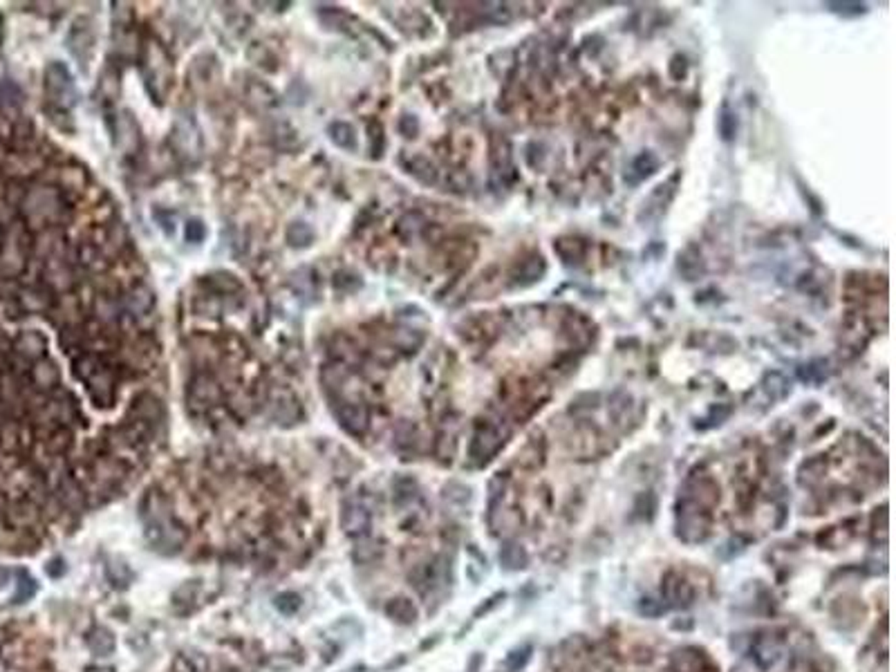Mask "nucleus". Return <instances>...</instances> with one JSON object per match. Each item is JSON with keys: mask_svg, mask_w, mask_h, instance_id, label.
Returning <instances> with one entry per match:
<instances>
[{"mask_svg": "<svg viewBox=\"0 0 896 672\" xmlns=\"http://www.w3.org/2000/svg\"><path fill=\"white\" fill-rule=\"evenodd\" d=\"M170 146L175 148V153H178L180 157L188 159V162H195V159L202 157V151H204L202 133H200L193 115H186V112L178 115V119H175V123H173V131H170Z\"/></svg>", "mask_w": 896, "mask_h": 672, "instance_id": "f257e3e1", "label": "nucleus"}, {"mask_svg": "<svg viewBox=\"0 0 896 672\" xmlns=\"http://www.w3.org/2000/svg\"><path fill=\"white\" fill-rule=\"evenodd\" d=\"M45 94L50 103L58 106L61 110H70L76 103V90L70 70L63 63L54 61L45 70Z\"/></svg>", "mask_w": 896, "mask_h": 672, "instance_id": "f03ea898", "label": "nucleus"}, {"mask_svg": "<svg viewBox=\"0 0 896 672\" xmlns=\"http://www.w3.org/2000/svg\"><path fill=\"white\" fill-rule=\"evenodd\" d=\"M370 522H372L370 509H367L363 502H359V500H345L343 502L341 526H343V531L347 536H355V538L365 536L367 529H370Z\"/></svg>", "mask_w": 896, "mask_h": 672, "instance_id": "7ed1b4c3", "label": "nucleus"}, {"mask_svg": "<svg viewBox=\"0 0 896 672\" xmlns=\"http://www.w3.org/2000/svg\"><path fill=\"white\" fill-rule=\"evenodd\" d=\"M334 412H336V419H339V424L347 430L350 435L361 437L365 430H367V426H370V412H367V408L363 404L336 402Z\"/></svg>", "mask_w": 896, "mask_h": 672, "instance_id": "20e7f679", "label": "nucleus"}, {"mask_svg": "<svg viewBox=\"0 0 896 672\" xmlns=\"http://www.w3.org/2000/svg\"><path fill=\"white\" fill-rule=\"evenodd\" d=\"M143 74H146V81H148L151 88H153V83H155V90H159V92H164L168 88V76H170L168 58L155 45L148 47L146 61H143ZM155 90H153V94H155Z\"/></svg>", "mask_w": 896, "mask_h": 672, "instance_id": "39448f33", "label": "nucleus"}, {"mask_svg": "<svg viewBox=\"0 0 896 672\" xmlns=\"http://www.w3.org/2000/svg\"><path fill=\"white\" fill-rule=\"evenodd\" d=\"M86 643H88V648L97 654V657H110L112 652H115V634H112L108 628H101V626H97V628H92L90 632H88V636H86Z\"/></svg>", "mask_w": 896, "mask_h": 672, "instance_id": "423d86ee", "label": "nucleus"}, {"mask_svg": "<svg viewBox=\"0 0 896 672\" xmlns=\"http://www.w3.org/2000/svg\"><path fill=\"white\" fill-rule=\"evenodd\" d=\"M327 133H330V139L334 141V146H339L343 151H350V153H355L359 148L357 131H355V126H350L347 121H334V123H330Z\"/></svg>", "mask_w": 896, "mask_h": 672, "instance_id": "0eeeda50", "label": "nucleus"}, {"mask_svg": "<svg viewBox=\"0 0 896 672\" xmlns=\"http://www.w3.org/2000/svg\"><path fill=\"white\" fill-rule=\"evenodd\" d=\"M314 238H316V233L307 222H294L292 227L287 229V243H290L292 247H298V249L310 247L314 243Z\"/></svg>", "mask_w": 896, "mask_h": 672, "instance_id": "6e6552de", "label": "nucleus"}, {"mask_svg": "<svg viewBox=\"0 0 896 672\" xmlns=\"http://www.w3.org/2000/svg\"><path fill=\"white\" fill-rule=\"evenodd\" d=\"M386 614L390 618L399 621V623H410V621H414V616H417V610H414V605L408 599H392L386 605Z\"/></svg>", "mask_w": 896, "mask_h": 672, "instance_id": "1a4fd4ad", "label": "nucleus"}, {"mask_svg": "<svg viewBox=\"0 0 896 672\" xmlns=\"http://www.w3.org/2000/svg\"><path fill=\"white\" fill-rule=\"evenodd\" d=\"M173 670L175 672H209V661H206V657L200 652L180 654Z\"/></svg>", "mask_w": 896, "mask_h": 672, "instance_id": "9d476101", "label": "nucleus"}, {"mask_svg": "<svg viewBox=\"0 0 896 672\" xmlns=\"http://www.w3.org/2000/svg\"><path fill=\"white\" fill-rule=\"evenodd\" d=\"M379 554H381V549L375 545L372 540H357V545L352 547V560H355L357 565H370V563H375V560L379 558Z\"/></svg>", "mask_w": 896, "mask_h": 672, "instance_id": "9b49d317", "label": "nucleus"}, {"mask_svg": "<svg viewBox=\"0 0 896 672\" xmlns=\"http://www.w3.org/2000/svg\"><path fill=\"white\" fill-rule=\"evenodd\" d=\"M679 271H681V274L688 280H695L701 274V271H703V267H701V255L695 253L693 249H686L683 253H679Z\"/></svg>", "mask_w": 896, "mask_h": 672, "instance_id": "f8f14e48", "label": "nucleus"}, {"mask_svg": "<svg viewBox=\"0 0 896 672\" xmlns=\"http://www.w3.org/2000/svg\"><path fill=\"white\" fill-rule=\"evenodd\" d=\"M500 560H502V565L509 567V569H520L526 563V554L518 545H506L500 551Z\"/></svg>", "mask_w": 896, "mask_h": 672, "instance_id": "ddd939ff", "label": "nucleus"}, {"mask_svg": "<svg viewBox=\"0 0 896 672\" xmlns=\"http://www.w3.org/2000/svg\"><path fill=\"white\" fill-rule=\"evenodd\" d=\"M300 605H302V601H300V596L296 594V591H282V594L276 596V607L282 614H296L300 610Z\"/></svg>", "mask_w": 896, "mask_h": 672, "instance_id": "4468645a", "label": "nucleus"}, {"mask_svg": "<svg viewBox=\"0 0 896 672\" xmlns=\"http://www.w3.org/2000/svg\"><path fill=\"white\" fill-rule=\"evenodd\" d=\"M410 173H412L417 180L426 182V184H433V182H435V168L430 166V164L426 162V159H422V157L412 159V162H410Z\"/></svg>", "mask_w": 896, "mask_h": 672, "instance_id": "2eb2a0df", "label": "nucleus"}, {"mask_svg": "<svg viewBox=\"0 0 896 672\" xmlns=\"http://www.w3.org/2000/svg\"><path fill=\"white\" fill-rule=\"evenodd\" d=\"M204 238H206V224L198 218L188 220L186 222V240L188 243L200 245V243H204Z\"/></svg>", "mask_w": 896, "mask_h": 672, "instance_id": "dca6fc26", "label": "nucleus"}, {"mask_svg": "<svg viewBox=\"0 0 896 672\" xmlns=\"http://www.w3.org/2000/svg\"><path fill=\"white\" fill-rule=\"evenodd\" d=\"M735 131H738V119H735V115L728 108H724L722 117H719V133H722V137L728 141V139H733Z\"/></svg>", "mask_w": 896, "mask_h": 672, "instance_id": "f3484780", "label": "nucleus"}, {"mask_svg": "<svg viewBox=\"0 0 896 672\" xmlns=\"http://www.w3.org/2000/svg\"><path fill=\"white\" fill-rule=\"evenodd\" d=\"M417 128H419V123H417V119H414L412 115H406L402 119V123H399V131L404 133V137H414V135H417Z\"/></svg>", "mask_w": 896, "mask_h": 672, "instance_id": "a211bd4d", "label": "nucleus"}, {"mask_svg": "<svg viewBox=\"0 0 896 672\" xmlns=\"http://www.w3.org/2000/svg\"><path fill=\"white\" fill-rule=\"evenodd\" d=\"M529 652H531V650L526 648V650H522V657H518V652L511 654L509 661H506V663H509V668H511V670H518V668H522L526 661H529Z\"/></svg>", "mask_w": 896, "mask_h": 672, "instance_id": "6ab92c4d", "label": "nucleus"}, {"mask_svg": "<svg viewBox=\"0 0 896 672\" xmlns=\"http://www.w3.org/2000/svg\"><path fill=\"white\" fill-rule=\"evenodd\" d=\"M63 571H66V565H63V560H58V558H56V560H52V563L47 565V574L54 576V579H58V576H61Z\"/></svg>", "mask_w": 896, "mask_h": 672, "instance_id": "aec40b11", "label": "nucleus"}, {"mask_svg": "<svg viewBox=\"0 0 896 672\" xmlns=\"http://www.w3.org/2000/svg\"><path fill=\"white\" fill-rule=\"evenodd\" d=\"M88 672H115L112 668H88Z\"/></svg>", "mask_w": 896, "mask_h": 672, "instance_id": "412c9836", "label": "nucleus"}]
</instances>
